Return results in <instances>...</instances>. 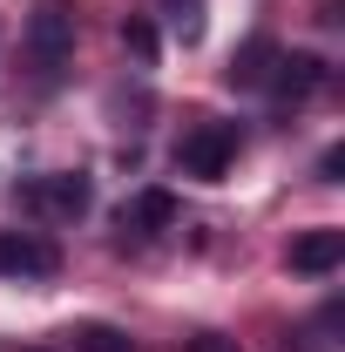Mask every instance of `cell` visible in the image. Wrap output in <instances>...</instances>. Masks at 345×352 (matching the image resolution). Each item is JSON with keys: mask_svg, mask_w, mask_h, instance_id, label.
<instances>
[{"mask_svg": "<svg viewBox=\"0 0 345 352\" xmlns=\"http://www.w3.org/2000/svg\"><path fill=\"white\" fill-rule=\"evenodd\" d=\"M190 352H237V346H230V339H216V332H197V339H190Z\"/></svg>", "mask_w": 345, "mask_h": 352, "instance_id": "cell-12", "label": "cell"}, {"mask_svg": "<svg viewBox=\"0 0 345 352\" xmlns=\"http://www.w3.org/2000/svg\"><path fill=\"white\" fill-rule=\"evenodd\" d=\"M176 223V197L170 190H142L135 204L115 210V230H129V237H156V230H170Z\"/></svg>", "mask_w": 345, "mask_h": 352, "instance_id": "cell-5", "label": "cell"}, {"mask_svg": "<svg viewBox=\"0 0 345 352\" xmlns=\"http://www.w3.org/2000/svg\"><path fill=\"white\" fill-rule=\"evenodd\" d=\"M27 61H34L41 82H54V75L75 61V7H68V0H41V7L27 14Z\"/></svg>", "mask_w": 345, "mask_h": 352, "instance_id": "cell-1", "label": "cell"}, {"mask_svg": "<svg viewBox=\"0 0 345 352\" xmlns=\"http://www.w3.org/2000/svg\"><path fill=\"white\" fill-rule=\"evenodd\" d=\"M122 47H129L135 61H142V68H149V61H156V28H149V21H122Z\"/></svg>", "mask_w": 345, "mask_h": 352, "instance_id": "cell-9", "label": "cell"}, {"mask_svg": "<svg viewBox=\"0 0 345 352\" xmlns=\"http://www.w3.org/2000/svg\"><path fill=\"white\" fill-rule=\"evenodd\" d=\"M271 88H278L285 102H304L311 88H325V61H318V54H278V68H271Z\"/></svg>", "mask_w": 345, "mask_h": 352, "instance_id": "cell-7", "label": "cell"}, {"mask_svg": "<svg viewBox=\"0 0 345 352\" xmlns=\"http://www.w3.org/2000/svg\"><path fill=\"white\" fill-rule=\"evenodd\" d=\"M318 176L339 183V176H345V149H325V156H318Z\"/></svg>", "mask_w": 345, "mask_h": 352, "instance_id": "cell-11", "label": "cell"}, {"mask_svg": "<svg viewBox=\"0 0 345 352\" xmlns=\"http://www.w3.org/2000/svg\"><path fill=\"white\" fill-rule=\"evenodd\" d=\"M0 271L7 278H54L61 251L47 237H34V230H0Z\"/></svg>", "mask_w": 345, "mask_h": 352, "instance_id": "cell-4", "label": "cell"}, {"mask_svg": "<svg viewBox=\"0 0 345 352\" xmlns=\"http://www.w3.org/2000/svg\"><path fill=\"white\" fill-rule=\"evenodd\" d=\"M237 156V122H197V129L176 142V170L197 176V183H216Z\"/></svg>", "mask_w": 345, "mask_h": 352, "instance_id": "cell-2", "label": "cell"}, {"mask_svg": "<svg viewBox=\"0 0 345 352\" xmlns=\"http://www.w3.org/2000/svg\"><path fill=\"white\" fill-rule=\"evenodd\" d=\"M339 264H345V230H304V237H291V271L325 278Z\"/></svg>", "mask_w": 345, "mask_h": 352, "instance_id": "cell-6", "label": "cell"}, {"mask_svg": "<svg viewBox=\"0 0 345 352\" xmlns=\"http://www.w3.org/2000/svg\"><path fill=\"white\" fill-rule=\"evenodd\" d=\"M21 204H27V210H41V217H82V210H88V176H82V170L41 176V183H27V190H21Z\"/></svg>", "mask_w": 345, "mask_h": 352, "instance_id": "cell-3", "label": "cell"}, {"mask_svg": "<svg viewBox=\"0 0 345 352\" xmlns=\"http://www.w3.org/2000/svg\"><path fill=\"white\" fill-rule=\"evenodd\" d=\"M278 54H285L278 41H244V54L223 68V75H230V88H264V82H271V68H278Z\"/></svg>", "mask_w": 345, "mask_h": 352, "instance_id": "cell-8", "label": "cell"}, {"mask_svg": "<svg viewBox=\"0 0 345 352\" xmlns=\"http://www.w3.org/2000/svg\"><path fill=\"white\" fill-rule=\"evenodd\" d=\"M75 352H129V339H122L115 325H82V332H75Z\"/></svg>", "mask_w": 345, "mask_h": 352, "instance_id": "cell-10", "label": "cell"}, {"mask_svg": "<svg viewBox=\"0 0 345 352\" xmlns=\"http://www.w3.org/2000/svg\"><path fill=\"white\" fill-rule=\"evenodd\" d=\"M163 7H170L176 21H183V14H190V34H197V7H203V0H163Z\"/></svg>", "mask_w": 345, "mask_h": 352, "instance_id": "cell-13", "label": "cell"}]
</instances>
